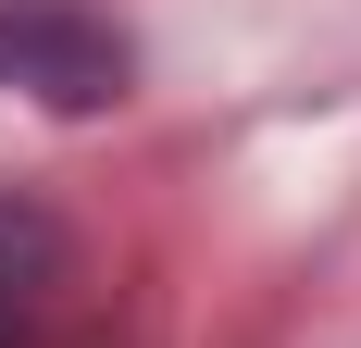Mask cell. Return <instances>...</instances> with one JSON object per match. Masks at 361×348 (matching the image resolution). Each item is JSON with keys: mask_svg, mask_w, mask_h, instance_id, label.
<instances>
[{"mask_svg": "<svg viewBox=\"0 0 361 348\" xmlns=\"http://www.w3.org/2000/svg\"><path fill=\"white\" fill-rule=\"evenodd\" d=\"M0 75L37 87L50 112H87V100L125 87V37L87 0H0Z\"/></svg>", "mask_w": 361, "mask_h": 348, "instance_id": "6da1fadb", "label": "cell"}]
</instances>
